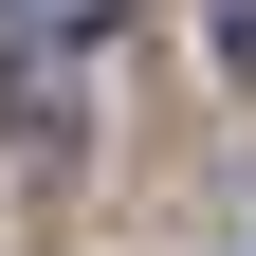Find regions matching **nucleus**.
<instances>
[{"label":"nucleus","mask_w":256,"mask_h":256,"mask_svg":"<svg viewBox=\"0 0 256 256\" xmlns=\"http://www.w3.org/2000/svg\"><path fill=\"white\" fill-rule=\"evenodd\" d=\"M0 37L18 55H92V37H128V0H0Z\"/></svg>","instance_id":"nucleus-1"}]
</instances>
